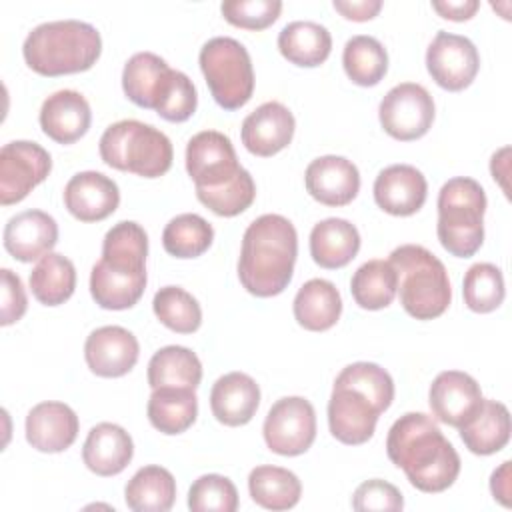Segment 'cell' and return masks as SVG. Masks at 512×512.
Wrapping results in <instances>:
<instances>
[{
  "label": "cell",
  "instance_id": "obj_18",
  "mask_svg": "<svg viewBox=\"0 0 512 512\" xmlns=\"http://www.w3.org/2000/svg\"><path fill=\"white\" fill-rule=\"evenodd\" d=\"M308 194L324 206H346L360 190V172L344 156H320L304 172Z\"/></svg>",
  "mask_w": 512,
  "mask_h": 512
},
{
  "label": "cell",
  "instance_id": "obj_27",
  "mask_svg": "<svg viewBox=\"0 0 512 512\" xmlns=\"http://www.w3.org/2000/svg\"><path fill=\"white\" fill-rule=\"evenodd\" d=\"M458 430L464 446L472 454L488 456L500 452L510 440V412L498 400H482L474 416Z\"/></svg>",
  "mask_w": 512,
  "mask_h": 512
},
{
  "label": "cell",
  "instance_id": "obj_47",
  "mask_svg": "<svg viewBox=\"0 0 512 512\" xmlns=\"http://www.w3.org/2000/svg\"><path fill=\"white\" fill-rule=\"evenodd\" d=\"M332 6L348 20L366 22L380 12L382 2L380 0H334Z\"/></svg>",
  "mask_w": 512,
  "mask_h": 512
},
{
  "label": "cell",
  "instance_id": "obj_40",
  "mask_svg": "<svg viewBox=\"0 0 512 512\" xmlns=\"http://www.w3.org/2000/svg\"><path fill=\"white\" fill-rule=\"evenodd\" d=\"M464 304L478 314L496 310L506 296L502 270L490 262H478L468 268L462 282Z\"/></svg>",
  "mask_w": 512,
  "mask_h": 512
},
{
  "label": "cell",
  "instance_id": "obj_23",
  "mask_svg": "<svg viewBox=\"0 0 512 512\" xmlns=\"http://www.w3.org/2000/svg\"><path fill=\"white\" fill-rule=\"evenodd\" d=\"M90 122V104L76 90H58L42 102L40 128L58 144H72L80 140L88 132Z\"/></svg>",
  "mask_w": 512,
  "mask_h": 512
},
{
  "label": "cell",
  "instance_id": "obj_41",
  "mask_svg": "<svg viewBox=\"0 0 512 512\" xmlns=\"http://www.w3.org/2000/svg\"><path fill=\"white\" fill-rule=\"evenodd\" d=\"M196 198L216 216L232 218L248 210L256 198V184L248 170H242L230 184L216 190H196Z\"/></svg>",
  "mask_w": 512,
  "mask_h": 512
},
{
  "label": "cell",
  "instance_id": "obj_12",
  "mask_svg": "<svg viewBox=\"0 0 512 512\" xmlns=\"http://www.w3.org/2000/svg\"><path fill=\"white\" fill-rule=\"evenodd\" d=\"M244 168L238 164L232 140L218 130H202L186 144V172L196 190H216L230 184Z\"/></svg>",
  "mask_w": 512,
  "mask_h": 512
},
{
  "label": "cell",
  "instance_id": "obj_25",
  "mask_svg": "<svg viewBox=\"0 0 512 512\" xmlns=\"http://www.w3.org/2000/svg\"><path fill=\"white\" fill-rule=\"evenodd\" d=\"M134 456V442L130 434L112 422L96 424L82 446V460L86 468L98 476L120 474Z\"/></svg>",
  "mask_w": 512,
  "mask_h": 512
},
{
  "label": "cell",
  "instance_id": "obj_36",
  "mask_svg": "<svg viewBox=\"0 0 512 512\" xmlns=\"http://www.w3.org/2000/svg\"><path fill=\"white\" fill-rule=\"evenodd\" d=\"M354 302L364 310H382L392 304L398 292V276L388 260L364 262L350 280Z\"/></svg>",
  "mask_w": 512,
  "mask_h": 512
},
{
  "label": "cell",
  "instance_id": "obj_6",
  "mask_svg": "<svg viewBox=\"0 0 512 512\" xmlns=\"http://www.w3.org/2000/svg\"><path fill=\"white\" fill-rule=\"evenodd\" d=\"M388 262L398 276L402 308L416 320H434L446 312L452 288L444 264L420 244H402L390 252Z\"/></svg>",
  "mask_w": 512,
  "mask_h": 512
},
{
  "label": "cell",
  "instance_id": "obj_16",
  "mask_svg": "<svg viewBox=\"0 0 512 512\" xmlns=\"http://www.w3.org/2000/svg\"><path fill=\"white\" fill-rule=\"evenodd\" d=\"M140 346L136 336L122 326H102L90 332L84 344L88 368L102 378H120L138 362Z\"/></svg>",
  "mask_w": 512,
  "mask_h": 512
},
{
  "label": "cell",
  "instance_id": "obj_42",
  "mask_svg": "<svg viewBox=\"0 0 512 512\" xmlns=\"http://www.w3.org/2000/svg\"><path fill=\"white\" fill-rule=\"evenodd\" d=\"M188 508L192 512H234L238 508V490L226 476L204 474L188 490Z\"/></svg>",
  "mask_w": 512,
  "mask_h": 512
},
{
  "label": "cell",
  "instance_id": "obj_21",
  "mask_svg": "<svg viewBox=\"0 0 512 512\" xmlns=\"http://www.w3.org/2000/svg\"><path fill=\"white\" fill-rule=\"evenodd\" d=\"M78 416L64 402H40L26 416V440L38 452H64L78 436Z\"/></svg>",
  "mask_w": 512,
  "mask_h": 512
},
{
  "label": "cell",
  "instance_id": "obj_43",
  "mask_svg": "<svg viewBox=\"0 0 512 512\" xmlns=\"http://www.w3.org/2000/svg\"><path fill=\"white\" fill-rule=\"evenodd\" d=\"M198 106V94L192 80L180 72L172 70L156 102V112L168 122H186Z\"/></svg>",
  "mask_w": 512,
  "mask_h": 512
},
{
  "label": "cell",
  "instance_id": "obj_49",
  "mask_svg": "<svg viewBox=\"0 0 512 512\" xmlns=\"http://www.w3.org/2000/svg\"><path fill=\"white\" fill-rule=\"evenodd\" d=\"M490 490L500 504L510 506V460L502 462V466L492 472Z\"/></svg>",
  "mask_w": 512,
  "mask_h": 512
},
{
  "label": "cell",
  "instance_id": "obj_8",
  "mask_svg": "<svg viewBox=\"0 0 512 512\" xmlns=\"http://www.w3.org/2000/svg\"><path fill=\"white\" fill-rule=\"evenodd\" d=\"M100 158L110 168L132 172L142 178L164 176L174 158L170 138L140 120L110 124L98 142Z\"/></svg>",
  "mask_w": 512,
  "mask_h": 512
},
{
  "label": "cell",
  "instance_id": "obj_17",
  "mask_svg": "<svg viewBox=\"0 0 512 512\" xmlns=\"http://www.w3.org/2000/svg\"><path fill=\"white\" fill-rule=\"evenodd\" d=\"M294 128L296 120L284 104L276 100L264 102L244 118L240 130L242 144L250 154L268 158L292 142Z\"/></svg>",
  "mask_w": 512,
  "mask_h": 512
},
{
  "label": "cell",
  "instance_id": "obj_4",
  "mask_svg": "<svg viewBox=\"0 0 512 512\" xmlns=\"http://www.w3.org/2000/svg\"><path fill=\"white\" fill-rule=\"evenodd\" d=\"M298 256V234L294 224L280 214H262L246 228L238 258L242 286L258 296L270 298L286 290Z\"/></svg>",
  "mask_w": 512,
  "mask_h": 512
},
{
  "label": "cell",
  "instance_id": "obj_39",
  "mask_svg": "<svg viewBox=\"0 0 512 512\" xmlns=\"http://www.w3.org/2000/svg\"><path fill=\"white\" fill-rule=\"evenodd\" d=\"M152 310L156 318L178 334H192L202 324L198 300L180 286H164L154 294Z\"/></svg>",
  "mask_w": 512,
  "mask_h": 512
},
{
  "label": "cell",
  "instance_id": "obj_31",
  "mask_svg": "<svg viewBox=\"0 0 512 512\" xmlns=\"http://www.w3.org/2000/svg\"><path fill=\"white\" fill-rule=\"evenodd\" d=\"M146 414L150 424L168 436L186 432L198 414V398L192 388H176V386H160L154 388Z\"/></svg>",
  "mask_w": 512,
  "mask_h": 512
},
{
  "label": "cell",
  "instance_id": "obj_29",
  "mask_svg": "<svg viewBox=\"0 0 512 512\" xmlns=\"http://www.w3.org/2000/svg\"><path fill=\"white\" fill-rule=\"evenodd\" d=\"M172 68L154 52H136L122 70V90L130 102L154 110Z\"/></svg>",
  "mask_w": 512,
  "mask_h": 512
},
{
  "label": "cell",
  "instance_id": "obj_10",
  "mask_svg": "<svg viewBox=\"0 0 512 512\" xmlns=\"http://www.w3.org/2000/svg\"><path fill=\"white\" fill-rule=\"evenodd\" d=\"M378 118L388 136L400 142L422 138L434 122V100L416 82L396 84L378 106Z\"/></svg>",
  "mask_w": 512,
  "mask_h": 512
},
{
  "label": "cell",
  "instance_id": "obj_48",
  "mask_svg": "<svg viewBox=\"0 0 512 512\" xmlns=\"http://www.w3.org/2000/svg\"><path fill=\"white\" fill-rule=\"evenodd\" d=\"M432 8L446 20L464 22L476 14V10L480 8V2L478 0H444V2L434 0Z\"/></svg>",
  "mask_w": 512,
  "mask_h": 512
},
{
  "label": "cell",
  "instance_id": "obj_37",
  "mask_svg": "<svg viewBox=\"0 0 512 512\" xmlns=\"http://www.w3.org/2000/svg\"><path fill=\"white\" fill-rule=\"evenodd\" d=\"M342 66L346 76L358 86H376L388 70V54L374 36L358 34L344 44Z\"/></svg>",
  "mask_w": 512,
  "mask_h": 512
},
{
  "label": "cell",
  "instance_id": "obj_32",
  "mask_svg": "<svg viewBox=\"0 0 512 512\" xmlns=\"http://www.w3.org/2000/svg\"><path fill=\"white\" fill-rule=\"evenodd\" d=\"M126 506L134 512H166L176 500V480L170 470L142 466L124 488Z\"/></svg>",
  "mask_w": 512,
  "mask_h": 512
},
{
  "label": "cell",
  "instance_id": "obj_15",
  "mask_svg": "<svg viewBox=\"0 0 512 512\" xmlns=\"http://www.w3.org/2000/svg\"><path fill=\"white\" fill-rule=\"evenodd\" d=\"M480 384L466 372L444 370L440 372L428 392L430 410L442 424L460 428L466 424L482 404Z\"/></svg>",
  "mask_w": 512,
  "mask_h": 512
},
{
  "label": "cell",
  "instance_id": "obj_9",
  "mask_svg": "<svg viewBox=\"0 0 512 512\" xmlns=\"http://www.w3.org/2000/svg\"><path fill=\"white\" fill-rule=\"evenodd\" d=\"M212 98L224 110L242 108L254 92V68L244 44L230 36L210 38L198 56Z\"/></svg>",
  "mask_w": 512,
  "mask_h": 512
},
{
  "label": "cell",
  "instance_id": "obj_33",
  "mask_svg": "<svg viewBox=\"0 0 512 512\" xmlns=\"http://www.w3.org/2000/svg\"><path fill=\"white\" fill-rule=\"evenodd\" d=\"M202 380V364L198 356L186 346H164L148 362L150 388L176 386L196 390Z\"/></svg>",
  "mask_w": 512,
  "mask_h": 512
},
{
  "label": "cell",
  "instance_id": "obj_3",
  "mask_svg": "<svg viewBox=\"0 0 512 512\" xmlns=\"http://www.w3.org/2000/svg\"><path fill=\"white\" fill-rule=\"evenodd\" d=\"M148 236L138 222L114 224L102 242V258L90 272V294L104 310L132 308L146 290Z\"/></svg>",
  "mask_w": 512,
  "mask_h": 512
},
{
  "label": "cell",
  "instance_id": "obj_14",
  "mask_svg": "<svg viewBox=\"0 0 512 512\" xmlns=\"http://www.w3.org/2000/svg\"><path fill=\"white\" fill-rule=\"evenodd\" d=\"M426 68L440 88L460 92L474 82L480 56L466 36L440 30L426 50Z\"/></svg>",
  "mask_w": 512,
  "mask_h": 512
},
{
  "label": "cell",
  "instance_id": "obj_7",
  "mask_svg": "<svg viewBox=\"0 0 512 512\" xmlns=\"http://www.w3.org/2000/svg\"><path fill=\"white\" fill-rule=\"evenodd\" d=\"M484 212V188L474 178H450L438 192L436 234L442 248L458 258L474 256L484 242Z\"/></svg>",
  "mask_w": 512,
  "mask_h": 512
},
{
  "label": "cell",
  "instance_id": "obj_28",
  "mask_svg": "<svg viewBox=\"0 0 512 512\" xmlns=\"http://www.w3.org/2000/svg\"><path fill=\"white\" fill-rule=\"evenodd\" d=\"M294 318L310 332L330 330L342 314V298L338 288L324 278L304 282L294 298Z\"/></svg>",
  "mask_w": 512,
  "mask_h": 512
},
{
  "label": "cell",
  "instance_id": "obj_2",
  "mask_svg": "<svg viewBox=\"0 0 512 512\" xmlns=\"http://www.w3.org/2000/svg\"><path fill=\"white\" fill-rule=\"evenodd\" d=\"M394 400L392 376L374 362H354L334 380L328 402L330 434L348 446H358L374 436L378 416Z\"/></svg>",
  "mask_w": 512,
  "mask_h": 512
},
{
  "label": "cell",
  "instance_id": "obj_44",
  "mask_svg": "<svg viewBox=\"0 0 512 512\" xmlns=\"http://www.w3.org/2000/svg\"><path fill=\"white\" fill-rule=\"evenodd\" d=\"M226 22L244 30H264L282 12L280 0H226L220 4Z\"/></svg>",
  "mask_w": 512,
  "mask_h": 512
},
{
  "label": "cell",
  "instance_id": "obj_35",
  "mask_svg": "<svg viewBox=\"0 0 512 512\" xmlns=\"http://www.w3.org/2000/svg\"><path fill=\"white\" fill-rule=\"evenodd\" d=\"M76 288V268L72 260L58 252H48L30 272V290L44 306L64 304Z\"/></svg>",
  "mask_w": 512,
  "mask_h": 512
},
{
  "label": "cell",
  "instance_id": "obj_45",
  "mask_svg": "<svg viewBox=\"0 0 512 512\" xmlns=\"http://www.w3.org/2000/svg\"><path fill=\"white\" fill-rule=\"evenodd\" d=\"M352 508L358 512H368V510H402L404 508V498L400 490L380 478L366 480L362 482L354 494H352Z\"/></svg>",
  "mask_w": 512,
  "mask_h": 512
},
{
  "label": "cell",
  "instance_id": "obj_5",
  "mask_svg": "<svg viewBox=\"0 0 512 512\" xmlns=\"http://www.w3.org/2000/svg\"><path fill=\"white\" fill-rule=\"evenodd\" d=\"M102 52L100 32L80 20H54L36 26L22 44L26 64L40 76L90 70Z\"/></svg>",
  "mask_w": 512,
  "mask_h": 512
},
{
  "label": "cell",
  "instance_id": "obj_22",
  "mask_svg": "<svg viewBox=\"0 0 512 512\" xmlns=\"http://www.w3.org/2000/svg\"><path fill=\"white\" fill-rule=\"evenodd\" d=\"M58 242L56 220L42 210H24L4 226V248L20 262L40 260Z\"/></svg>",
  "mask_w": 512,
  "mask_h": 512
},
{
  "label": "cell",
  "instance_id": "obj_38",
  "mask_svg": "<svg viewBox=\"0 0 512 512\" xmlns=\"http://www.w3.org/2000/svg\"><path fill=\"white\" fill-rule=\"evenodd\" d=\"M214 240V228L200 214H178L162 232V246L174 258H198Z\"/></svg>",
  "mask_w": 512,
  "mask_h": 512
},
{
  "label": "cell",
  "instance_id": "obj_19",
  "mask_svg": "<svg viewBox=\"0 0 512 512\" xmlns=\"http://www.w3.org/2000/svg\"><path fill=\"white\" fill-rule=\"evenodd\" d=\"M118 204V184L102 172H78L64 186V206L80 222H100L114 214Z\"/></svg>",
  "mask_w": 512,
  "mask_h": 512
},
{
  "label": "cell",
  "instance_id": "obj_46",
  "mask_svg": "<svg viewBox=\"0 0 512 512\" xmlns=\"http://www.w3.org/2000/svg\"><path fill=\"white\" fill-rule=\"evenodd\" d=\"M2 278V300H0V324L10 326L18 322L28 308L26 290L22 286V280L18 274H14L10 268L0 270Z\"/></svg>",
  "mask_w": 512,
  "mask_h": 512
},
{
  "label": "cell",
  "instance_id": "obj_34",
  "mask_svg": "<svg viewBox=\"0 0 512 512\" xmlns=\"http://www.w3.org/2000/svg\"><path fill=\"white\" fill-rule=\"evenodd\" d=\"M248 492L266 510H290L302 496V484L288 468L256 466L248 476Z\"/></svg>",
  "mask_w": 512,
  "mask_h": 512
},
{
  "label": "cell",
  "instance_id": "obj_24",
  "mask_svg": "<svg viewBox=\"0 0 512 512\" xmlns=\"http://www.w3.org/2000/svg\"><path fill=\"white\" fill-rule=\"evenodd\" d=\"M260 406V388L244 372L220 376L210 390V408L214 418L224 426L248 424Z\"/></svg>",
  "mask_w": 512,
  "mask_h": 512
},
{
  "label": "cell",
  "instance_id": "obj_1",
  "mask_svg": "<svg viewBox=\"0 0 512 512\" xmlns=\"http://www.w3.org/2000/svg\"><path fill=\"white\" fill-rule=\"evenodd\" d=\"M386 454L420 492H444L460 474L456 448L440 432L438 424L422 412H406L392 424L386 438Z\"/></svg>",
  "mask_w": 512,
  "mask_h": 512
},
{
  "label": "cell",
  "instance_id": "obj_13",
  "mask_svg": "<svg viewBox=\"0 0 512 512\" xmlns=\"http://www.w3.org/2000/svg\"><path fill=\"white\" fill-rule=\"evenodd\" d=\"M52 170L50 154L36 142L14 140L0 150V204L24 200Z\"/></svg>",
  "mask_w": 512,
  "mask_h": 512
},
{
  "label": "cell",
  "instance_id": "obj_26",
  "mask_svg": "<svg viewBox=\"0 0 512 512\" xmlns=\"http://www.w3.org/2000/svg\"><path fill=\"white\" fill-rule=\"evenodd\" d=\"M358 250V228L344 218H326L310 232V256L320 268H342L354 260Z\"/></svg>",
  "mask_w": 512,
  "mask_h": 512
},
{
  "label": "cell",
  "instance_id": "obj_11",
  "mask_svg": "<svg viewBox=\"0 0 512 512\" xmlns=\"http://www.w3.org/2000/svg\"><path fill=\"white\" fill-rule=\"evenodd\" d=\"M264 442L280 456L304 454L316 438L314 406L302 396H286L272 404L264 420Z\"/></svg>",
  "mask_w": 512,
  "mask_h": 512
},
{
  "label": "cell",
  "instance_id": "obj_30",
  "mask_svg": "<svg viewBox=\"0 0 512 512\" xmlns=\"http://www.w3.org/2000/svg\"><path fill=\"white\" fill-rule=\"evenodd\" d=\"M278 50L290 64L314 68L330 56L332 36L328 28L318 22L296 20L280 30Z\"/></svg>",
  "mask_w": 512,
  "mask_h": 512
},
{
  "label": "cell",
  "instance_id": "obj_20",
  "mask_svg": "<svg viewBox=\"0 0 512 512\" xmlns=\"http://www.w3.org/2000/svg\"><path fill=\"white\" fill-rule=\"evenodd\" d=\"M428 194L424 174L410 164H392L384 168L374 180L376 204L392 216L416 214Z\"/></svg>",
  "mask_w": 512,
  "mask_h": 512
}]
</instances>
